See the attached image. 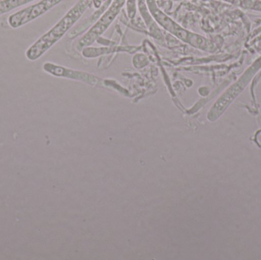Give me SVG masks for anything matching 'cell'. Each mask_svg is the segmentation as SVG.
Wrapping results in <instances>:
<instances>
[{
    "instance_id": "6da1fadb",
    "label": "cell",
    "mask_w": 261,
    "mask_h": 260,
    "mask_svg": "<svg viewBox=\"0 0 261 260\" xmlns=\"http://www.w3.org/2000/svg\"><path fill=\"white\" fill-rule=\"evenodd\" d=\"M93 2V0H79L58 22L28 48L26 57L32 61L39 59L73 27L87 9L91 6Z\"/></svg>"
},
{
    "instance_id": "7a4b0ae2",
    "label": "cell",
    "mask_w": 261,
    "mask_h": 260,
    "mask_svg": "<svg viewBox=\"0 0 261 260\" xmlns=\"http://www.w3.org/2000/svg\"><path fill=\"white\" fill-rule=\"evenodd\" d=\"M145 1L149 12L153 20L156 21V24H159L163 28L165 29L184 42L199 48H204L203 38L193 32H189L187 29L179 25L177 22L172 19L158 7L156 0H145Z\"/></svg>"
},
{
    "instance_id": "3957f363",
    "label": "cell",
    "mask_w": 261,
    "mask_h": 260,
    "mask_svg": "<svg viewBox=\"0 0 261 260\" xmlns=\"http://www.w3.org/2000/svg\"><path fill=\"white\" fill-rule=\"evenodd\" d=\"M125 3L126 0H113L110 6L99 17L96 22L90 27V30L82 37V38L78 41L76 46V49L81 51L83 49L91 45L96 41L113 24Z\"/></svg>"
},
{
    "instance_id": "277c9868",
    "label": "cell",
    "mask_w": 261,
    "mask_h": 260,
    "mask_svg": "<svg viewBox=\"0 0 261 260\" xmlns=\"http://www.w3.org/2000/svg\"><path fill=\"white\" fill-rule=\"evenodd\" d=\"M63 0H41L11 15L8 18L9 25L13 28L21 27L42 15L59 4Z\"/></svg>"
},
{
    "instance_id": "5b68a950",
    "label": "cell",
    "mask_w": 261,
    "mask_h": 260,
    "mask_svg": "<svg viewBox=\"0 0 261 260\" xmlns=\"http://www.w3.org/2000/svg\"><path fill=\"white\" fill-rule=\"evenodd\" d=\"M43 69H44V71L53 75V76L78 79V80H82L84 82H87V83L97 84L100 80L99 78L90 74V73L66 68V67L52 64V63H45L43 65Z\"/></svg>"
},
{
    "instance_id": "8992f818",
    "label": "cell",
    "mask_w": 261,
    "mask_h": 260,
    "mask_svg": "<svg viewBox=\"0 0 261 260\" xmlns=\"http://www.w3.org/2000/svg\"><path fill=\"white\" fill-rule=\"evenodd\" d=\"M138 5L141 16L144 18L150 33L153 34V36L156 37L158 39V38H163L161 30L156 25V21L153 20L149 12L145 0H138Z\"/></svg>"
},
{
    "instance_id": "52a82bcc",
    "label": "cell",
    "mask_w": 261,
    "mask_h": 260,
    "mask_svg": "<svg viewBox=\"0 0 261 260\" xmlns=\"http://www.w3.org/2000/svg\"><path fill=\"white\" fill-rule=\"evenodd\" d=\"M33 1L35 0H1L0 1V15Z\"/></svg>"
}]
</instances>
